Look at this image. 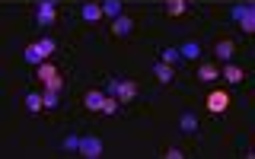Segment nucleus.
Here are the masks:
<instances>
[{"instance_id":"1","label":"nucleus","mask_w":255,"mask_h":159,"mask_svg":"<svg viewBox=\"0 0 255 159\" xmlns=\"http://www.w3.org/2000/svg\"><path fill=\"white\" fill-rule=\"evenodd\" d=\"M51 51H54V42H51V38H42V42H32V45H26L22 58H26L29 64H45L48 58H51Z\"/></svg>"},{"instance_id":"2","label":"nucleus","mask_w":255,"mask_h":159,"mask_svg":"<svg viewBox=\"0 0 255 159\" xmlns=\"http://www.w3.org/2000/svg\"><path fill=\"white\" fill-rule=\"evenodd\" d=\"M38 80L45 83V89L48 92H61V86H64V80H61V74H58V67L54 64H38Z\"/></svg>"},{"instance_id":"3","label":"nucleus","mask_w":255,"mask_h":159,"mask_svg":"<svg viewBox=\"0 0 255 159\" xmlns=\"http://www.w3.org/2000/svg\"><path fill=\"white\" fill-rule=\"evenodd\" d=\"M112 92H115L118 102H131L137 95V83L134 80H112Z\"/></svg>"},{"instance_id":"4","label":"nucleus","mask_w":255,"mask_h":159,"mask_svg":"<svg viewBox=\"0 0 255 159\" xmlns=\"http://www.w3.org/2000/svg\"><path fill=\"white\" fill-rule=\"evenodd\" d=\"M233 19L243 22V32H255V13H252V3H239L233 10Z\"/></svg>"},{"instance_id":"5","label":"nucleus","mask_w":255,"mask_h":159,"mask_svg":"<svg viewBox=\"0 0 255 159\" xmlns=\"http://www.w3.org/2000/svg\"><path fill=\"white\" fill-rule=\"evenodd\" d=\"M230 105V95L223 89H214L211 95H207V111H214V115H220V111H227Z\"/></svg>"},{"instance_id":"6","label":"nucleus","mask_w":255,"mask_h":159,"mask_svg":"<svg viewBox=\"0 0 255 159\" xmlns=\"http://www.w3.org/2000/svg\"><path fill=\"white\" fill-rule=\"evenodd\" d=\"M54 19H58L54 0H42V3H38V22H42V26H54Z\"/></svg>"},{"instance_id":"7","label":"nucleus","mask_w":255,"mask_h":159,"mask_svg":"<svg viewBox=\"0 0 255 159\" xmlns=\"http://www.w3.org/2000/svg\"><path fill=\"white\" fill-rule=\"evenodd\" d=\"M131 32H134V19H131V16H118V19L112 22V35H115V38H128Z\"/></svg>"},{"instance_id":"8","label":"nucleus","mask_w":255,"mask_h":159,"mask_svg":"<svg viewBox=\"0 0 255 159\" xmlns=\"http://www.w3.org/2000/svg\"><path fill=\"white\" fill-rule=\"evenodd\" d=\"M80 153H83V156H90V159H96V156H99L102 153V143L99 140H96V137H80Z\"/></svg>"},{"instance_id":"9","label":"nucleus","mask_w":255,"mask_h":159,"mask_svg":"<svg viewBox=\"0 0 255 159\" xmlns=\"http://www.w3.org/2000/svg\"><path fill=\"white\" fill-rule=\"evenodd\" d=\"M83 102H86V108H90V111H102V102H106V95L96 92V89H90V92L83 95Z\"/></svg>"},{"instance_id":"10","label":"nucleus","mask_w":255,"mask_h":159,"mask_svg":"<svg viewBox=\"0 0 255 159\" xmlns=\"http://www.w3.org/2000/svg\"><path fill=\"white\" fill-rule=\"evenodd\" d=\"M83 19H86V22H96V19H102V3H96V0H90V3H83Z\"/></svg>"},{"instance_id":"11","label":"nucleus","mask_w":255,"mask_h":159,"mask_svg":"<svg viewBox=\"0 0 255 159\" xmlns=\"http://www.w3.org/2000/svg\"><path fill=\"white\" fill-rule=\"evenodd\" d=\"M233 51H236L233 38H220V42H217V58H223V61H230V58H233Z\"/></svg>"},{"instance_id":"12","label":"nucleus","mask_w":255,"mask_h":159,"mask_svg":"<svg viewBox=\"0 0 255 159\" xmlns=\"http://www.w3.org/2000/svg\"><path fill=\"white\" fill-rule=\"evenodd\" d=\"M153 77L159 80V83H169V80H172V67H169V64H163V61H159L156 67H153Z\"/></svg>"},{"instance_id":"13","label":"nucleus","mask_w":255,"mask_h":159,"mask_svg":"<svg viewBox=\"0 0 255 159\" xmlns=\"http://www.w3.org/2000/svg\"><path fill=\"white\" fill-rule=\"evenodd\" d=\"M118 13H122V0H106L102 3V16H115L118 19Z\"/></svg>"},{"instance_id":"14","label":"nucleus","mask_w":255,"mask_h":159,"mask_svg":"<svg viewBox=\"0 0 255 159\" xmlns=\"http://www.w3.org/2000/svg\"><path fill=\"white\" fill-rule=\"evenodd\" d=\"M223 77H227V80H230V83H243V80H246V74H243V70H239V67H236V64H230V67H227V70H223Z\"/></svg>"},{"instance_id":"15","label":"nucleus","mask_w":255,"mask_h":159,"mask_svg":"<svg viewBox=\"0 0 255 159\" xmlns=\"http://www.w3.org/2000/svg\"><path fill=\"white\" fill-rule=\"evenodd\" d=\"M166 13H169V16H182V13H185V0H166Z\"/></svg>"},{"instance_id":"16","label":"nucleus","mask_w":255,"mask_h":159,"mask_svg":"<svg viewBox=\"0 0 255 159\" xmlns=\"http://www.w3.org/2000/svg\"><path fill=\"white\" fill-rule=\"evenodd\" d=\"M198 77H201L204 83H211V80H217V67H214V64H201V70H198Z\"/></svg>"},{"instance_id":"17","label":"nucleus","mask_w":255,"mask_h":159,"mask_svg":"<svg viewBox=\"0 0 255 159\" xmlns=\"http://www.w3.org/2000/svg\"><path fill=\"white\" fill-rule=\"evenodd\" d=\"M26 105H29V111H42L45 108V95H29Z\"/></svg>"},{"instance_id":"18","label":"nucleus","mask_w":255,"mask_h":159,"mask_svg":"<svg viewBox=\"0 0 255 159\" xmlns=\"http://www.w3.org/2000/svg\"><path fill=\"white\" fill-rule=\"evenodd\" d=\"M175 61H179V48H163V64H169V67H172Z\"/></svg>"},{"instance_id":"19","label":"nucleus","mask_w":255,"mask_h":159,"mask_svg":"<svg viewBox=\"0 0 255 159\" xmlns=\"http://www.w3.org/2000/svg\"><path fill=\"white\" fill-rule=\"evenodd\" d=\"M102 115H118V99H106V102H102Z\"/></svg>"},{"instance_id":"20","label":"nucleus","mask_w":255,"mask_h":159,"mask_svg":"<svg viewBox=\"0 0 255 159\" xmlns=\"http://www.w3.org/2000/svg\"><path fill=\"white\" fill-rule=\"evenodd\" d=\"M195 127H198V118H195V115H182V131H188V134H191Z\"/></svg>"},{"instance_id":"21","label":"nucleus","mask_w":255,"mask_h":159,"mask_svg":"<svg viewBox=\"0 0 255 159\" xmlns=\"http://www.w3.org/2000/svg\"><path fill=\"white\" fill-rule=\"evenodd\" d=\"M182 58H198V45H195V42L182 45Z\"/></svg>"},{"instance_id":"22","label":"nucleus","mask_w":255,"mask_h":159,"mask_svg":"<svg viewBox=\"0 0 255 159\" xmlns=\"http://www.w3.org/2000/svg\"><path fill=\"white\" fill-rule=\"evenodd\" d=\"M45 108H58V92H45Z\"/></svg>"},{"instance_id":"23","label":"nucleus","mask_w":255,"mask_h":159,"mask_svg":"<svg viewBox=\"0 0 255 159\" xmlns=\"http://www.w3.org/2000/svg\"><path fill=\"white\" fill-rule=\"evenodd\" d=\"M166 159H182V156H185V153H182V150L179 147H169V150H166V153H163Z\"/></svg>"}]
</instances>
